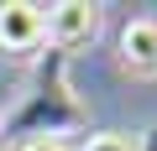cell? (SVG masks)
<instances>
[{
  "instance_id": "8992f818",
  "label": "cell",
  "mask_w": 157,
  "mask_h": 151,
  "mask_svg": "<svg viewBox=\"0 0 157 151\" xmlns=\"http://www.w3.org/2000/svg\"><path fill=\"white\" fill-rule=\"evenodd\" d=\"M21 151H68V141H26Z\"/></svg>"
},
{
  "instance_id": "6da1fadb",
  "label": "cell",
  "mask_w": 157,
  "mask_h": 151,
  "mask_svg": "<svg viewBox=\"0 0 157 151\" xmlns=\"http://www.w3.org/2000/svg\"><path fill=\"white\" fill-rule=\"evenodd\" d=\"M78 125H89V110L78 104V94L68 84V57L47 52L32 73L21 104L0 120V135L26 146V141H63V130H78Z\"/></svg>"
},
{
  "instance_id": "7a4b0ae2",
  "label": "cell",
  "mask_w": 157,
  "mask_h": 151,
  "mask_svg": "<svg viewBox=\"0 0 157 151\" xmlns=\"http://www.w3.org/2000/svg\"><path fill=\"white\" fill-rule=\"evenodd\" d=\"M100 31V5L94 0H58V5H47V26H42V42L52 52H78L89 47Z\"/></svg>"
},
{
  "instance_id": "52a82bcc",
  "label": "cell",
  "mask_w": 157,
  "mask_h": 151,
  "mask_svg": "<svg viewBox=\"0 0 157 151\" xmlns=\"http://www.w3.org/2000/svg\"><path fill=\"white\" fill-rule=\"evenodd\" d=\"M141 151H157V130H147V135H141Z\"/></svg>"
},
{
  "instance_id": "3957f363",
  "label": "cell",
  "mask_w": 157,
  "mask_h": 151,
  "mask_svg": "<svg viewBox=\"0 0 157 151\" xmlns=\"http://www.w3.org/2000/svg\"><path fill=\"white\" fill-rule=\"evenodd\" d=\"M42 26H47V5H37V0H0V47L6 52L42 47Z\"/></svg>"
},
{
  "instance_id": "277c9868",
  "label": "cell",
  "mask_w": 157,
  "mask_h": 151,
  "mask_svg": "<svg viewBox=\"0 0 157 151\" xmlns=\"http://www.w3.org/2000/svg\"><path fill=\"white\" fill-rule=\"evenodd\" d=\"M121 68L131 78H157V21H126L121 31Z\"/></svg>"
},
{
  "instance_id": "5b68a950",
  "label": "cell",
  "mask_w": 157,
  "mask_h": 151,
  "mask_svg": "<svg viewBox=\"0 0 157 151\" xmlns=\"http://www.w3.org/2000/svg\"><path fill=\"white\" fill-rule=\"evenodd\" d=\"M78 151H141V135H126V130H105V135H89Z\"/></svg>"
}]
</instances>
